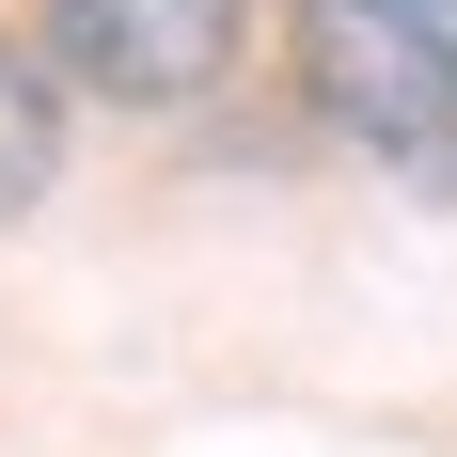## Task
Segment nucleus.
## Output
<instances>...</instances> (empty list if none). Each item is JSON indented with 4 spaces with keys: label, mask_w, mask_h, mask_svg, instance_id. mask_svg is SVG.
Here are the masks:
<instances>
[{
    "label": "nucleus",
    "mask_w": 457,
    "mask_h": 457,
    "mask_svg": "<svg viewBox=\"0 0 457 457\" xmlns=\"http://www.w3.org/2000/svg\"><path fill=\"white\" fill-rule=\"evenodd\" d=\"M300 95L457 205V0H300Z\"/></svg>",
    "instance_id": "f257e3e1"
},
{
    "label": "nucleus",
    "mask_w": 457,
    "mask_h": 457,
    "mask_svg": "<svg viewBox=\"0 0 457 457\" xmlns=\"http://www.w3.org/2000/svg\"><path fill=\"white\" fill-rule=\"evenodd\" d=\"M237 32L253 0H47V63L111 111H189V95L237 79Z\"/></svg>",
    "instance_id": "f03ea898"
},
{
    "label": "nucleus",
    "mask_w": 457,
    "mask_h": 457,
    "mask_svg": "<svg viewBox=\"0 0 457 457\" xmlns=\"http://www.w3.org/2000/svg\"><path fill=\"white\" fill-rule=\"evenodd\" d=\"M47 174H63V95H47L32 47H0V221H32Z\"/></svg>",
    "instance_id": "7ed1b4c3"
}]
</instances>
